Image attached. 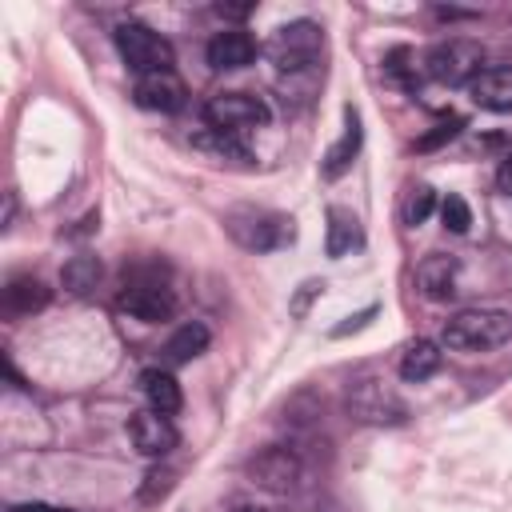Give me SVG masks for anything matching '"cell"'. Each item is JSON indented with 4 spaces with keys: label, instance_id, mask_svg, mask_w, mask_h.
I'll use <instances>...</instances> for the list:
<instances>
[{
    "label": "cell",
    "instance_id": "cell-4",
    "mask_svg": "<svg viewBox=\"0 0 512 512\" xmlns=\"http://www.w3.org/2000/svg\"><path fill=\"white\" fill-rule=\"evenodd\" d=\"M224 228L248 252H276V248L292 244V236H296L292 220L280 212H268V208H232L224 216Z\"/></svg>",
    "mask_w": 512,
    "mask_h": 512
},
{
    "label": "cell",
    "instance_id": "cell-6",
    "mask_svg": "<svg viewBox=\"0 0 512 512\" xmlns=\"http://www.w3.org/2000/svg\"><path fill=\"white\" fill-rule=\"evenodd\" d=\"M268 120H272V108H268L260 96L240 92V88H232V92H216V96H208V104H204V124H208L212 132L244 136V132L264 128Z\"/></svg>",
    "mask_w": 512,
    "mask_h": 512
},
{
    "label": "cell",
    "instance_id": "cell-21",
    "mask_svg": "<svg viewBox=\"0 0 512 512\" xmlns=\"http://www.w3.org/2000/svg\"><path fill=\"white\" fill-rule=\"evenodd\" d=\"M100 260L96 256H88V252H80V256H72L68 264H64V272H60V284H64V292H72V296H88L96 284H100Z\"/></svg>",
    "mask_w": 512,
    "mask_h": 512
},
{
    "label": "cell",
    "instance_id": "cell-29",
    "mask_svg": "<svg viewBox=\"0 0 512 512\" xmlns=\"http://www.w3.org/2000/svg\"><path fill=\"white\" fill-rule=\"evenodd\" d=\"M372 312H376V308H364L360 316H348V324H336V328H332V336H344V332H356V328H364V320H368Z\"/></svg>",
    "mask_w": 512,
    "mask_h": 512
},
{
    "label": "cell",
    "instance_id": "cell-13",
    "mask_svg": "<svg viewBox=\"0 0 512 512\" xmlns=\"http://www.w3.org/2000/svg\"><path fill=\"white\" fill-rule=\"evenodd\" d=\"M256 52H260V44H256L252 32H244V28H224V32H216V36L208 40V48H204L208 64L220 68V72L248 68V64L256 60Z\"/></svg>",
    "mask_w": 512,
    "mask_h": 512
},
{
    "label": "cell",
    "instance_id": "cell-25",
    "mask_svg": "<svg viewBox=\"0 0 512 512\" xmlns=\"http://www.w3.org/2000/svg\"><path fill=\"white\" fill-rule=\"evenodd\" d=\"M460 128H464V120H460V116H452V120H444V124H436L432 132H424V136L416 140V148H420V152H432V148H440L444 140H452V136H456Z\"/></svg>",
    "mask_w": 512,
    "mask_h": 512
},
{
    "label": "cell",
    "instance_id": "cell-20",
    "mask_svg": "<svg viewBox=\"0 0 512 512\" xmlns=\"http://www.w3.org/2000/svg\"><path fill=\"white\" fill-rule=\"evenodd\" d=\"M208 340H212L208 324L188 320V324H180V328L164 340V360H168L172 368H176V364H188V360H196V356L208 348Z\"/></svg>",
    "mask_w": 512,
    "mask_h": 512
},
{
    "label": "cell",
    "instance_id": "cell-27",
    "mask_svg": "<svg viewBox=\"0 0 512 512\" xmlns=\"http://www.w3.org/2000/svg\"><path fill=\"white\" fill-rule=\"evenodd\" d=\"M496 188H500L504 196H512V156L500 160V168H496Z\"/></svg>",
    "mask_w": 512,
    "mask_h": 512
},
{
    "label": "cell",
    "instance_id": "cell-12",
    "mask_svg": "<svg viewBox=\"0 0 512 512\" xmlns=\"http://www.w3.org/2000/svg\"><path fill=\"white\" fill-rule=\"evenodd\" d=\"M468 96L484 112H512V64H484L472 76Z\"/></svg>",
    "mask_w": 512,
    "mask_h": 512
},
{
    "label": "cell",
    "instance_id": "cell-22",
    "mask_svg": "<svg viewBox=\"0 0 512 512\" xmlns=\"http://www.w3.org/2000/svg\"><path fill=\"white\" fill-rule=\"evenodd\" d=\"M192 144H196V148H208V152H216V156L248 160V148L240 144V136H228V132H212V128H204V132H200Z\"/></svg>",
    "mask_w": 512,
    "mask_h": 512
},
{
    "label": "cell",
    "instance_id": "cell-16",
    "mask_svg": "<svg viewBox=\"0 0 512 512\" xmlns=\"http://www.w3.org/2000/svg\"><path fill=\"white\" fill-rule=\"evenodd\" d=\"M360 140H364V132H360V116L348 108L344 112V132H340V140L328 148V156H324V180H340L348 168H352V160H356V152H360Z\"/></svg>",
    "mask_w": 512,
    "mask_h": 512
},
{
    "label": "cell",
    "instance_id": "cell-24",
    "mask_svg": "<svg viewBox=\"0 0 512 512\" xmlns=\"http://www.w3.org/2000/svg\"><path fill=\"white\" fill-rule=\"evenodd\" d=\"M432 208H436V192H432L428 184H416V188L408 192V200H404V220H408V224H424V220L432 216Z\"/></svg>",
    "mask_w": 512,
    "mask_h": 512
},
{
    "label": "cell",
    "instance_id": "cell-8",
    "mask_svg": "<svg viewBox=\"0 0 512 512\" xmlns=\"http://www.w3.org/2000/svg\"><path fill=\"white\" fill-rule=\"evenodd\" d=\"M116 308L128 312L132 320L160 324V320H168V316L176 312V292H172L164 280H144V276H136V280H128V284L120 288Z\"/></svg>",
    "mask_w": 512,
    "mask_h": 512
},
{
    "label": "cell",
    "instance_id": "cell-19",
    "mask_svg": "<svg viewBox=\"0 0 512 512\" xmlns=\"http://www.w3.org/2000/svg\"><path fill=\"white\" fill-rule=\"evenodd\" d=\"M440 364H444V352H440V344H432V340H412L404 352H400V380H408V384H420V380H428V376H436L440 372Z\"/></svg>",
    "mask_w": 512,
    "mask_h": 512
},
{
    "label": "cell",
    "instance_id": "cell-26",
    "mask_svg": "<svg viewBox=\"0 0 512 512\" xmlns=\"http://www.w3.org/2000/svg\"><path fill=\"white\" fill-rule=\"evenodd\" d=\"M144 480H148V484L140 488V496H144V500H156V496H168V492H172L176 472H172V468H156V472H148Z\"/></svg>",
    "mask_w": 512,
    "mask_h": 512
},
{
    "label": "cell",
    "instance_id": "cell-14",
    "mask_svg": "<svg viewBox=\"0 0 512 512\" xmlns=\"http://www.w3.org/2000/svg\"><path fill=\"white\" fill-rule=\"evenodd\" d=\"M456 276H460L456 256L432 252V256H424V260L416 264V288L424 292V300H436V304L456 296Z\"/></svg>",
    "mask_w": 512,
    "mask_h": 512
},
{
    "label": "cell",
    "instance_id": "cell-31",
    "mask_svg": "<svg viewBox=\"0 0 512 512\" xmlns=\"http://www.w3.org/2000/svg\"><path fill=\"white\" fill-rule=\"evenodd\" d=\"M12 216H16V196H12V192H8V204H4V228H8V224H12Z\"/></svg>",
    "mask_w": 512,
    "mask_h": 512
},
{
    "label": "cell",
    "instance_id": "cell-9",
    "mask_svg": "<svg viewBox=\"0 0 512 512\" xmlns=\"http://www.w3.org/2000/svg\"><path fill=\"white\" fill-rule=\"evenodd\" d=\"M248 476L268 492H292L300 484V476H304V464H300V456L292 448L276 444V448H264V452H256L248 460Z\"/></svg>",
    "mask_w": 512,
    "mask_h": 512
},
{
    "label": "cell",
    "instance_id": "cell-30",
    "mask_svg": "<svg viewBox=\"0 0 512 512\" xmlns=\"http://www.w3.org/2000/svg\"><path fill=\"white\" fill-rule=\"evenodd\" d=\"M12 512H68V508H52V504H16Z\"/></svg>",
    "mask_w": 512,
    "mask_h": 512
},
{
    "label": "cell",
    "instance_id": "cell-23",
    "mask_svg": "<svg viewBox=\"0 0 512 512\" xmlns=\"http://www.w3.org/2000/svg\"><path fill=\"white\" fill-rule=\"evenodd\" d=\"M440 220H444V228H448V232L464 236V232H468V224H472V208L464 204V196L448 192V196L440 200Z\"/></svg>",
    "mask_w": 512,
    "mask_h": 512
},
{
    "label": "cell",
    "instance_id": "cell-17",
    "mask_svg": "<svg viewBox=\"0 0 512 512\" xmlns=\"http://www.w3.org/2000/svg\"><path fill=\"white\" fill-rule=\"evenodd\" d=\"M48 300H52V288L36 276H12L4 288V308L12 316H32V312L48 308Z\"/></svg>",
    "mask_w": 512,
    "mask_h": 512
},
{
    "label": "cell",
    "instance_id": "cell-10",
    "mask_svg": "<svg viewBox=\"0 0 512 512\" xmlns=\"http://www.w3.org/2000/svg\"><path fill=\"white\" fill-rule=\"evenodd\" d=\"M128 436H132V448H136L140 456H152V460L168 456V452L176 448V440H180L172 416H164V412H156V408L136 412V416L128 420Z\"/></svg>",
    "mask_w": 512,
    "mask_h": 512
},
{
    "label": "cell",
    "instance_id": "cell-1",
    "mask_svg": "<svg viewBox=\"0 0 512 512\" xmlns=\"http://www.w3.org/2000/svg\"><path fill=\"white\" fill-rule=\"evenodd\" d=\"M508 340H512V312L500 308H464L440 332V344L452 352H488Z\"/></svg>",
    "mask_w": 512,
    "mask_h": 512
},
{
    "label": "cell",
    "instance_id": "cell-7",
    "mask_svg": "<svg viewBox=\"0 0 512 512\" xmlns=\"http://www.w3.org/2000/svg\"><path fill=\"white\" fill-rule=\"evenodd\" d=\"M348 412L360 424H400L404 420V400L380 376H356L348 384Z\"/></svg>",
    "mask_w": 512,
    "mask_h": 512
},
{
    "label": "cell",
    "instance_id": "cell-5",
    "mask_svg": "<svg viewBox=\"0 0 512 512\" xmlns=\"http://www.w3.org/2000/svg\"><path fill=\"white\" fill-rule=\"evenodd\" d=\"M480 68H484V48L476 40H464V36H448L424 52L428 80H436L444 88H460V84L468 88Z\"/></svg>",
    "mask_w": 512,
    "mask_h": 512
},
{
    "label": "cell",
    "instance_id": "cell-28",
    "mask_svg": "<svg viewBox=\"0 0 512 512\" xmlns=\"http://www.w3.org/2000/svg\"><path fill=\"white\" fill-rule=\"evenodd\" d=\"M252 12V4H216V16H224V20H244Z\"/></svg>",
    "mask_w": 512,
    "mask_h": 512
},
{
    "label": "cell",
    "instance_id": "cell-3",
    "mask_svg": "<svg viewBox=\"0 0 512 512\" xmlns=\"http://www.w3.org/2000/svg\"><path fill=\"white\" fill-rule=\"evenodd\" d=\"M112 40H116L120 60H124L136 76H148V72H172V64H176L172 44H168L156 28H148V24H140V20H124V24H116Z\"/></svg>",
    "mask_w": 512,
    "mask_h": 512
},
{
    "label": "cell",
    "instance_id": "cell-15",
    "mask_svg": "<svg viewBox=\"0 0 512 512\" xmlns=\"http://www.w3.org/2000/svg\"><path fill=\"white\" fill-rule=\"evenodd\" d=\"M356 248H364V228L348 208H328V228H324V252L332 260L352 256Z\"/></svg>",
    "mask_w": 512,
    "mask_h": 512
},
{
    "label": "cell",
    "instance_id": "cell-32",
    "mask_svg": "<svg viewBox=\"0 0 512 512\" xmlns=\"http://www.w3.org/2000/svg\"><path fill=\"white\" fill-rule=\"evenodd\" d=\"M232 512H268V508H260V504H232Z\"/></svg>",
    "mask_w": 512,
    "mask_h": 512
},
{
    "label": "cell",
    "instance_id": "cell-18",
    "mask_svg": "<svg viewBox=\"0 0 512 512\" xmlns=\"http://www.w3.org/2000/svg\"><path fill=\"white\" fill-rule=\"evenodd\" d=\"M140 392H144L148 408H156V412H164V416L180 412V404H184L180 384H176V376H172L168 368H144V372H140Z\"/></svg>",
    "mask_w": 512,
    "mask_h": 512
},
{
    "label": "cell",
    "instance_id": "cell-2",
    "mask_svg": "<svg viewBox=\"0 0 512 512\" xmlns=\"http://www.w3.org/2000/svg\"><path fill=\"white\" fill-rule=\"evenodd\" d=\"M264 56L280 68V72H308L312 64H320L324 56V28L316 20H288L280 24L268 44H264Z\"/></svg>",
    "mask_w": 512,
    "mask_h": 512
},
{
    "label": "cell",
    "instance_id": "cell-11",
    "mask_svg": "<svg viewBox=\"0 0 512 512\" xmlns=\"http://www.w3.org/2000/svg\"><path fill=\"white\" fill-rule=\"evenodd\" d=\"M184 80L176 72H148V76H136L132 84V100L144 108V112H180L184 108Z\"/></svg>",
    "mask_w": 512,
    "mask_h": 512
}]
</instances>
